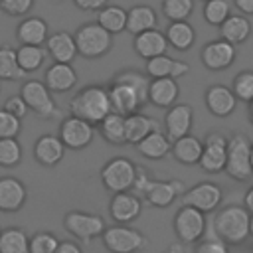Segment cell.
I'll return each mask as SVG.
<instances>
[{
	"label": "cell",
	"mask_w": 253,
	"mask_h": 253,
	"mask_svg": "<svg viewBox=\"0 0 253 253\" xmlns=\"http://www.w3.org/2000/svg\"><path fill=\"white\" fill-rule=\"evenodd\" d=\"M43 85L51 93H67L77 85V73L71 63H51L43 73Z\"/></svg>",
	"instance_id": "ffe728a7"
},
{
	"label": "cell",
	"mask_w": 253,
	"mask_h": 253,
	"mask_svg": "<svg viewBox=\"0 0 253 253\" xmlns=\"http://www.w3.org/2000/svg\"><path fill=\"white\" fill-rule=\"evenodd\" d=\"M186 192V186L182 180H150L142 200H146L154 208H168L176 198H180Z\"/></svg>",
	"instance_id": "2e32d148"
},
{
	"label": "cell",
	"mask_w": 253,
	"mask_h": 253,
	"mask_svg": "<svg viewBox=\"0 0 253 253\" xmlns=\"http://www.w3.org/2000/svg\"><path fill=\"white\" fill-rule=\"evenodd\" d=\"M243 202H245V206H243V208H245L249 213H253V186L247 190V194H245V200H243Z\"/></svg>",
	"instance_id": "f5cc1de1"
},
{
	"label": "cell",
	"mask_w": 253,
	"mask_h": 253,
	"mask_svg": "<svg viewBox=\"0 0 253 253\" xmlns=\"http://www.w3.org/2000/svg\"><path fill=\"white\" fill-rule=\"evenodd\" d=\"M206 231V213L196 208L182 206L174 215V233L180 243H196L204 237Z\"/></svg>",
	"instance_id": "30bf717a"
},
{
	"label": "cell",
	"mask_w": 253,
	"mask_h": 253,
	"mask_svg": "<svg viewBox=\"0 0 253 253\" xmlns=\"http://www.w3.org/2000/svg\"><path fill=\"white\" fill-rule=\"evenodd\" d=\"M136 174V164L130 162L126 156H113L101 168V182L111 192H130Z\"/></svg>",
	"instance_id": "8992f818"
},
{
	"label": "cell",
	"mask_w": 253,
	"mask_h": 253,
	"mask_svg": "<svg viewBox=\"0 0 253 253\" xmlns=\"http://www.w3.org/2000/svg\"><path fill=\"white\" fill-rule=\"evenodd\" d=\"M65 156V146L55 134H42L34 142V158L42 166H55L63 160Z\"/></svg>",
	"instance_id": "44dd1931"
},
{
	"label": "cell",
	"mask_w": 253,
	"mask_h": 253,
	"mask_svg": "<svg viewBox=\"0 0 253 253\" xmlns=\"http://www.w3.org/2000/svg\"><path fill=\"white\" fill-rule=\"evenodd\" d=\"M28 200V190L22 180L16 176H2L0 178V211L14 213L24 208Z\"/></svg>",
	"instance_id": "d6986e66"
},
{
	"label": "cell",
	"mask_w": 253,
	"mask_h": 253,
	"mask_svg": "<svg viewBox=\"0 0 253 253\" xmlns=\"http://www.w3.org/2000/svg\"><path fill=\"white\" fill-rule=\"evenodd\" d=\"M180 95V85L172 77H162V79H152L148 85V103L160 109H170L176 105Z\"/></svg>",
	"instance_id": "603a6c76"
},
{
	"label": "cell",
	"mask_w": 253,
	"mask_h": 253,
	"mask_svg": "<svg viewBox=\"0 0 253 253\" xmlns=\"http://www.w3.org/2000/svg\"><path fill=\"white\" fill-rule=\"evenodd\" d=\"M249 121H251V125H253V101L249 103Z\"/></svg>",
	"instance_id": "9f6ffc18"
},
{
	"label": "cell",
	"mask_w": 253,
	"mask_h": 253,
	"mask_svg": "<svg viewBox=\"0 0 253 253\" xmlns=\"http://www.w3.org/2000/svg\"><path fill=\"white\" fill-rule=\"evenodd\" d=\"M107 93H109V103H111V113H117L121 117H126V115H132V113H138L142 105L138 93L134 91V87L130 83H126L125 79L121 77H113L111 85L107 87Z\"/></svg>",
	"instance_id": "8fae6325"
},
{
	"label": "cell",
	"mask_w": 253,
	"mask_h": 253,
	"mask_svg": "<svg viewBox=\"0 0 253 253\" xmlns=\"http://www.w3.org/2000/svg\"><path fill=\"white\" fill-rule=\"evenodd\" d=\"M0 79L2 81L26 79V73L18 65L16 49H12L10 45H0Z\"/></svg>",
	"instance_id": "d590c367"
},
{
	"label": "cell",
	"mask_w": 253,
	"mask_h": 253,
	"mask_svg": "<svg viewBox=\"0 0 253 253\" xmlns=\"http://www.w3.org/2000/svg\"><path fill=\"white\" fill-rule=\"evenodd\" d=\"M235 57H237L235 45L225 42V40H221V38L208 42L202 47V51H200V59H202L204 67L210 69V71H223V69H227L229 65H233Z\"/></svg>",
	"instance_id": "5bb4252c"
},
{
	"label": "cell",
	"mask_w": 253,
	"mask_h": 253,
	"mask_svg": "<svg viewBox=\"0 0 253 253\" xmlns=\"http://www.w3.org/2000/svg\"><path fill=\"white\" fill-rule=\"evenodd\" d=\"M174 57H170L168 53H162V55H156V57H150L146 59V65H144V75L148 79H162V77H172L174 73Z\"/></svg>",
	"instance_id": "8d00e7d4"
},
{
	"label": "cell",
	"mask_w": 253,
	"mask_h": 253,
	"mask_svg": "<svg viewBox=\"0 0 253 253\" xmlns=\"http://www.w3.org/2000/svg\"><path fill=\"white\" fill-rule=\"evenodd\" d=\"M20 97L24 99L28 111H34L40 119L51 121L59 117V105L51 97V91L43 85V81L28 79L20 87Z\"/></svg>",
	"instance_id": "277c9868"
},
{
	"label": "cell",
	"mask_w": 253,
	"mask_h": 253,
	"mask_svg": "<svg viewBox=\"0 0 253 253\" xmlns=\"http://www.w3.org/2000/svg\"><path fill=\"white\" fill-rule=\"evenodd\" d=\"M251 140L241 134L235 132L233 136L227 138V156H225V172L229 178L237 180V182H245L253 172H251V162H249V154H251Z\"/></svg>",
	"instance_id": "5b68a950"
},
{
	"label": "cell",
	"mask_w": 253,
	"mask_h": 253,
	"mask_svg": "<svg viewBox=\"0 0 253 253\" xmlns=\"http://www.w3.org/2000/svg\"><path fill=\"white\" fill-rule=\"evenodd\" d=\"M180 200H182V206H190L202 213H210L219 208V204L223 200V190L219 184L206 180V182H200V184L188 188L180 196Z\"/></svg>",
	"instance_id": "9c48e42d"
},
{
	"label": "cell",
	"mask_w": 253,
	"mask_h": 253,
	"mask_svg": "<svg viewBox=\"0 0 253 253\" xmlns=\"http://www.w3.org/2000/svg\"><path fill=\"white\" fill-rule=\"evenodd\" d=\"M73 4L85 12H99L109 4V0H73Z\"/></svg>",
	"instance_id": "681fc988"
},
{
	"label": "cell",
	"mask_w": 253,
	"mask_h": 253,
	"mask_svg": "<svg viewBox=\"0 0 253 253\" xmlns=\"http://www.w3.org/2000/svg\"><path fill=\"white\" fill-rule=\"evenodd\" d=\"M117 77L125 79L126 83H130L134 87V91L138 93L142 105L148 103V85H150V79L144 73H138V71H132V69H125V71H119Z\"/></svg>",
	"instance_id": "7bdbcfd3"
},
{
	"label": "cell",
	"mask_w": 253,
	"mask_h": 253,
	"mask_svg": "<svg viewBox=\"0 0 253 253\" xmlns=\"http://www.w3.org/2000/svg\"><path fill=\"white\" fill-rule=\"evenodd\" d=\"M59 140L63 142L65 148H71V150H81L85 146H89L93 142V136H95V126L89 125L87 121L79 119V117H65L59 125Z\"/></svg>",
	"instance_id": "4fadbf2b"
},
{
	"label": "cell",
	"mask_w": 253,
	"mask_h": 253,
	"mask_svg": "<svg viewBox=\"0 0 253 253\" xmlns=\"http://www.w3.org/2000/svg\"><path fill=\"white\" fill-rule=\"evenodd\" d=\"M170 253H180V243H174V245H170V249H168Z\"/></svg>",
	"instance_id": "db71d44e"
},
{
	"label": "cell",
	"mask_w": 253,
	"mask_h": 253,
	"mask_svg": "<svg viewBox=\"0 0 253 253\" xmlns=\"http://www.w3.org/2000/svg\"><path fill=\"white\" fill-rule=\"evenodd\" d=\"M233 4H235V8H237L243 16L253 14V0H233Z\"/></svg>",
	"instance_id": "816d5d0a"
},
{
	"label": "cell",
	"mask_w": 253,
	"mask_h": 253,
	"mask_svg": "<svg viewBox=\"0 0 253 253\" xmlns=\"http://www.w3.org/2000/svg\"><path fill=\"white\" fill-rule=\"evenodd\" d=\"M204 142V150L200 156L198 166L208 174H219L225 168V156H227V136L221 132H208Z\"/></svg>",
	"instance_id": "7c38bea8"
},
{
	"label": "cell",
	"mask_w": 253,
	"mask_h": 253,
	"mask_svg": "<svg viewBox=\"0 0 253 253\" xmlns=\"http://www.w3.org/2000/svg\"><path fill=\"white\" fill-rule=\"evenodd\" d=\"M0 233H2V229H0Z\"/></svg>",
	"instance_id": "680465c9"
},
{
	"label": "cell",
	"mask_w": 253,
	"mask_h": 253,
	"mask_svg": "<svg viewBox=\"0 0 253 253\" xmlns=\"http://www.w3.org/2000/svg\"><path fill=\"white\" fill-rule=\"evenodd\" d=\"M45 51L51 55L53 63H71L77 55V45L69 32L59 30V32H53L47 36Z\"/></svg>",
	"instance_id": "7402d4cb"
},
{
	"label": "cell",
	"mask_w": 253,
	"mask_h": 253,
	"mask_svg": "<svg viewBox=\"0 0 253 253\" xmlns=\"http://www.w3.org/2000/svg\"><path fill=\"white\" fill-rule=\"evenodd\" d=\"M59 245V239L51 231H36L30 237V253H55Z\"/></svg>",
	"instance_id": "b9f144b4"
},
{
	"label": "cell",
	"mask_w": 253,
	"mask_h": 253,
	"mask_svg": "<svg viewBox=\"0 0 253 253\" xmlns=\"http://www.w3.org/2000/svg\"><path fill=\"white\" fill-rule=\"evenodd\" d=\"M140 211H142V200L132 192H117L109 202V213L113 221L123 225H128L130 221H134L140 215Z\"/></svg>",
	"instance_id": "e0dca14e"
},
{
	"label": "cell",
	"mask_w": 253,
	"mask_h": 253,
	"mask_svg": "<svg viewBox=\"0 0 253 253\" xmlns=\"http://www.w3.org/2000/svg\"><path fill=\"white\" fill-rule=\"evenodd\" d=\"M34 8V0H0V10L12 18H24Z\"/></svg>",
	"instance_id": "f6af8a7d"
},
{
	"label": "cell",
	"mask_w": 253,
	"mask_h": 253,
	"mask_svg": "<svg viewBox=\"0 0 253 253\" xmlns=\"http://www.w3.org/2000/svg\"><path fill=\"white\" fill-rule=\"evenodd\" d=\"M4 111H8L10 115H14L16 119H24L26 115H28V107H26V103H24V99L20 97V95H12V97H8L6 101H4V107H2Z\"/></svg>",
	"instance_id": "c3c4849f"
},
{
	"label": "cell",
	"mask_w": 253,
	"mask_h": 253,
	"mask_svg": "<svg viewBox=\"0 0 253 253\" xmlns=\"http://www.w3.org/2000/svg\"><path fill=\"white\" fill-rule=\"evenodd\" d=\"M55 253H83V251H81V247H79L77 243H73V241H59Z\"/></svg>",
	"instance_id": "f907efd6"
},
{
	"label": "cell",
	"mask_w": 253,
	"mask_h": 253,
	"mask_svg": "<svg viewBox=\"0 0 253 253\" xmlns=\"http://www.w3.org/2000/svg\"><path fill=\"white\" fill-rule=\"evenodd\" d=\"M47 22L40 16L24 18L16 28V40L20 45H43L47 40Z\"/></svg>",
	"instance_id": "cb8c5ba5"
},
{
	"label": "cell",
	"mask_w": 253,
	"mask_h": 253,
	"mask_svg": "<svg viewBox=\"0 0 253 253\" xmlns=\"http://www.w3.org/2000/svg\"><path fill=\"white\" fill-rule=\"evenodd\" d=\"M101 239L109 253H136L146 245V237L138 229L123 223L105 227Z\"/></svg>",
	"instance_id": "52a82bcc"
},
{
	"label": "cell",
	"mask_w": 253,
	"mask_h": 253,
	"mask_svg": "<svg viewBox=\"0 0 253 253\" xmlns=\"http://www.w3.org/2000/svg\"><path fill=\"white\" fill-rule=\"evenodd\" d=\"M99 132L101 136L113 144V146H125L126 138H125V117L117 115V113H109L101 123H99Z\"/></svg>",
	"instance_id": "d6a6232c"
},
{
	"label": "cell",
	"mask_w": 253,
	"mask_h": 253,
	"mask_svg": "<svg viewBox=\"0 0 253 253\" xmlns=\"http://www.w3.org/2000/svg\"><path fill=\"white\" fill-rule=\"evenodd\" d=\"M30 237L20 227H6L0 233V253H30Z\"/></svg>",
	"instance_id": "e575fe53"
},
{
	"label": "cell",
	"mask_w": 253,
	"mask_h": 253,
	"mask_svg": "<svg viewBox=\"0 0 253 253\" xmlns=\"http://www.w3.org/2000/svg\"><path fill=\"white\" fill-rule=\"evenodd\" d=\"M156 24H158L156 12L146 4H138V6H132L130 10H126V28H125V32H128L132 36L142 34L146 30H156Z\"/></svg>",
	"instance_id": "4316f807"
},
{
	"label": "cell",
	"mask_w": 253,
	"mask_h": 253,
	"mask_svg": "<svg viewBox=\"0 0 253 253\" xmlns=\"http://www.w3.org/2000/svg\"><path fill=\"white\" fill-rule=\"evenodd\" d=\"M194 12V0H162V14L170 22H186Z\"/></svg>",
	"instance_id": "ab89813d"
},
{
	"label": "cell",
	"mask_w": 253,
	"mask_h": 253,
	"mask_svg": "<svg viewBox=\"0 0 253 253\" xmlns=\"http://www.w3.org/2000/svg\"><path fill=\"white\" fill-rule=\"evenodd\" d=\"M138 154H142L148 160H162L164 156L170 154L172 140L164 134V130H154L148 136H144L138 144H134Z\"/></svg>",
	"instance_id": "f1b7e54d"
},
{
	"label": "cell",
	"mask_w": 253,
	"mask_h": 253,
	"mask_svg": "<svg viewBox=\"0 0 253 253\" xmlns=\"http://www.w3.org/2000/svg\"><path fill=\"white\" fill-rule=\"evenodd\" d=\"M235 95L237 101H243V103H251L253 101V69H243L239 71L233 81H231V87H229Z\"/></svg>",
	"instance_id": "f35d334b"
},
{
	"label": "cell",
	"mask_w": 253,
	"mask_h": 253,
	"mask_svg": "<svg viewBox=\"0 0 253 253\" xmlns=\"http://www.w3.org/2000/svg\"><path fill=\"white\" fill-rule=\"evenodd\" d=\"M249 237H253V213H251V219H249Z\"/></svg>",
	"instance_id": "11a10c76"
},
{
	"label": "cell",
	"mask_w": 253,
	"mask_h": 253,
	"mask_svg": "<svg viewBox=\"0 0 253 253\" xmlns=\"http://www.w3.org/2000/svg\"><path fill=\"white\" fill-rule=\"evenodd\" d=\"M204 101H206L208 111L213 117H219V119H225V117L233 115V111L237 107V99H235L233 91L227 85H221V83L210 85L206 89Z\"/></svg>",
	"instance_id": "ac0fdd59"
},
{
	"label": "cell",
	"mask_w": 253,
	"mask_h": 253,
	"mask_svg": "<svg viewBox=\"0 0 253 253\" xmlns=\"http://www.w3.org/2000/svg\"><path fill=\"white\" fill-rule=\"evenodd\" d=\"M249 162H251V172H253V144H251V154H249Z\"/></svg>",
	"instance_id": "6f0895ef"
},
{
	"label": "cell",
	"mask_w": 253,
	"mask_h": 253,
	"mask_svg": "<svg viewBox=\"0 0 253 253\" xmlns=\"http://www.w3.org/2000/svg\"><path fill=\"white\" fill-rule=\"evenodd\" d=\"M164 36H166L168 45L178 51H188L196 42V32L188 20L186 22H170Z\"/></svg>",
	"instance_id": "4dcf8cb0"
},
{
	"label": "cell",
	"mask_w": 253,
	"mask_h": 253,
	"mask_svg": "<svg viewBox=\"0 0 253 253\" xmlns=\"http://www.w3.org/2000/svg\"><path fill=\"white\" fill-rule=\"evenodd\" d=\"M202 150H204V142L194 134H186V136L174 140L172 148H170V152L176 158V162L186 164V166L198 164L200 156H202Z\"/></svg>",
	"instance_id": "83f0119b"
},
{
	"label": "cell",
	"mask_w": 253,
	"mask_h": 253,
	"mask_svg": "<svg viewBox=\"0 0 253 253\" xmlns=\"http://www.w3.org/2000/svg\"><path fill=\"white\" fill-rule=\"evenodd\" d=\"M22 130V121L0 109V138H18Z\"/></svg>",
	"instance_id": "ee69618b"
},
{
	"label": "cell",
	"mask_w": 253,
	"mask_h": 253,
	"mask_svg": "<svg viewBox=\"0 0 253 253\" xmlns=\"http://www.w3.org/2000/svg\"><path fill=\"white\" fill-rule=\"evenodd\" d=\"M132 47H134V51L142 59H150V57H156V55L166 53L168 42H166L164 32H160V30H146V32L134 36Z\"/></svg>",
	"instance_id": "d4e9b609"
},
{
	"label": "cell",
	"mask_w": 253,
	"mask_h": 253,
	"mask_svg": "<svg viewBox=\"0 0 253 253\" xmlns=\"http://www.w3.org/2000/svg\"><path fill=\"white\" fill-rule=\"evenodd\" d=\"M204 20L210 26H221L229 16H231V6L227 0H206L204 2Z\"/></svg>",
	"instance_id": "74e56055"
},
{
	"label": "cell",
	"mask_w": 253,
	"mask_h": 253,
	"mask_svg": "<svg viewBox=\"0 0 253 253\" xmlns=\"http://www.w3.org/2000/svg\"><path fill=\"white\" fill-rule=\"evenodd\" d=\"M194 125V109L188 103H176L166 109L164 115V134L174 142L186 134H190Z\"/></svg>",
	"instance_id": "9a60e30c"
},
{
	"label": "cell",
	"mask_w": 253,
	"mask_h": 253,
	"mask_svg": "<svg viewBox=\"0 0 253 253\" xmlns=\"http://www.w3.org/2000/svg\"><path fill=\"white\" fill-rule=\"evenodd\" d=\"M160 130L158 123L142 113H132L125 117V138L126 144H138L144 136H148L150 132Z\"/></svg>",
	"instance_id": "484cf974"
},
{
	"label": "cell",
	"mask_w": 253,
	"mask_h": 253,
	"mask_svg": "<svg viewBox=\"0 0 253 253\" xmlns=\"http://www.w3.org/2000/svg\"><path fill=\"white\" fill-rule=\"evenodd\" d=\"M97 24H99L103 30H107L111 36L121 34V32H125V28H126V10L121 8V6L107 4L105 8L99 10Z\"/></svg>",
	"instance_id": "1f68e13d"
},
{
	"label": "cell",
	"mask_w": 253,
	"mask_h": 253,
	"mask_svg": "<svg viewBox=\"0 0 253 253\" xmlns=\"http://www.w3.org/2000/svg\"><path fill=\"white\" fill-rule=\"evenodd\" d=\"M194 253H229V245L223 243L219 237L211 235V237H202L200 241H196Z\"/></svg>",
	"instance_id": "bcb514c9"
},
{
	"label": "cell",
	"mask_w": 253,
	"mask_h": 253,
	"mask_svg": "<svg viewBox=\"0 0 253 253\" xmlns=\"http://www.w3.org/2000/svg\"><path fill=\"white\" fill-rule=\"evenodd\" d=\"M251 213L243 206H223L213 215V235L227 245H239L249 237Z\"/></svg>",
	"instance_id": "7a4b0ae2"
},
{
	"label": "cell",
	"mask_w": 253,
	"mask_h": 253,
	"mask_svg": "<svg viewBox=\"0 0 253 253\" xmlns=\"http://www.w3.org/2000/svg\"><path fill=\"white\" fill-rule=\"evenodd\" d=\"M63 227L65 231L79 239L81 243H91L95 237H101V233L105 231V219L97 213H89V211H67L63 217Z\"/></svg>",
	"instance_id": "ba28073f"
},
{
	"label": "cell",
	"mask_w": 253,
	"mask_h": 253,
	"mask_svg": "<svg viewBox=\"0 0 253 253\" xmlns=\"http://www.w3.org/2000/svg\"><path fill=\"white\" fill-rule=\"evenodd\" d=\"M22 160V146L18 138H0V166L14 168Z\"/></svg>",
	"instance_id": "60d3db41"
},
{
	"label": "cell",
	"mask_w": 253,
	"mask_h": 253,
	"mask_svg": "<svg viewBox=\"0 0 253 253\" xmlns=\"http://www.w3.org/2000/svg\"><path fill=\"white\" fill-rule=\"evenodd\" d=\"M45 47L42 45H20L16 49V59H18V65L20 69L28 75V73H34L38 71L43 61H45Z\"/></svg>",
	"instance_id": "836d02e7"
},
{
	"label": "cell",
	"mask_w": 253,
	"mask_h": 253,
	"mask_svg": "<svg viewBox=\"0 0 253 253\" xmlns=\"http://www.w3.org/2000/svg\"><path fill=\"white\" fill-rule=\"evenodd\" d=\"M251 22L247 20V16L243 14H231L221 26H219V38L237 45L243 43L249 36H251Z\"/></svg>",
	"instance_id": "f546056e"
},
{
	"label": "cell",
	"mask_w": 253,
	"mask_h": 253,
	"mask_svg": "<svg viewBox=\"0 0 253 253\" xmlns=\"http://www.w3.org/2000/svg\"><path fill=\"white\" fill-rule=\"evenodd\" d=\"M204 2H206V0H204Z\"/></svg>",
	"instance_id": "91938a15"
},
{
	"label": "cell",
	"mask_w": 253,
	"mask_h": 253,
	"mask_svg": "<svg viewBox=\"0 0 253 253\" xmlns=\"http://www.w3.org/2000/svg\"><path fill=\"white\" fill-rule=\"evenodd\" d=\"M69 111L73 117H79L87 121L89 125H99L109 113H111V103H109V93L107 87L103 85H87L81 87L69 101Z\"/></svg>",
	"instance_id": "6da1fadb"
},
{
	"label": "cell",
	"mask_w": 253,
	"mask_h": 253,
	"mask_svg": "<svg viewBox=\"0 0 253 253\" xmlns=\"http://www.w3.org/2000/svg\"><path fill=\"white\" fill-rule=\"evenodd\" d=\"M73 40L77 45V55L85 59H99L113 47V36L97 22L81 24L73 34Z\"/></svg>",
	"instance_id": "3957f363"
},
{
	"label": "cell",
	"mask_w": 253,
	"mask_h": 253,
	"mask_svg": "<svg viewBox=\"0 0 253 253\" xmlns=\"http://www.w3.org/2000/svg\"><path fill=\"white\" fill-rule=\"evenodd\" d=\"M150 180H152V178H150L148 170H146L144 166H136V174H134V182H132L130 192L142 200V196H144V192H146V188H148Z\"/></svg>",
	"instance_id": "7dc6e473"
}]
</instances>
